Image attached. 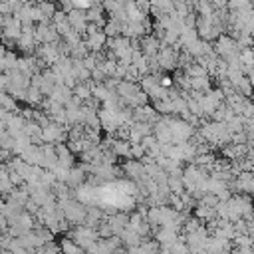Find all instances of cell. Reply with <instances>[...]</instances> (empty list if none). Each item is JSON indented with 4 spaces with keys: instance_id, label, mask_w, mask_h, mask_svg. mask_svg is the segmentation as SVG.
Here are the masks:
<instances>
[{
    "instance_id": "20",
    "label": "cell",
    "mask_w": 254,
    "mask_h": 254,
    "mask_svg": "<svg viewBox=\"0 0 254 254\" xmlns=\"http://www.w3.org/2000/svg\"><path fill=\"white\" fill-rule=\"evenodd\" d=\"M248 80H250V84H252V85H254V72H252V74H250V76H248Z\"/></svg>"
},
{
    "instance_id": "15",
    "label": "cell",
    "mask_w": 254,
    "mask_h": 254,
    "mask_svg": "<svg viewBox=\"0 0 254 254\" xmlns=\"http://www.w3.org/2000/svg\"><path fill=\"white\" fill-rule=\"evenodd\" d=\"M46 99V95L38 89V87H30L28 89V97H26V101L30 106H42V101Z\"/></svg>"
},
{
    "instance_id": "18",
    "label": "cell",
    "mask_w": 254,
    "mask_h": 254,
    "mask_svg": "<svg viewBox=\"0 0 254 254\" xmlns=\"http://www.w3.org/2000/svg\"><path fill=\"white\" fill-rule=\"evenodd\" d=\"M91 6H93V4H91V2H85V0H78V2H74V8H76V10H82V12H87Z\"/></svg>"
},
{
    "instance_id": "19",
    "label": "cell",
    "mask_w": 254,
    "mask_h": 254,
    "mask_svg": "<svg viewBox=\"0 0 254 254\" xmlns=\"http://www.w3.org/2000/svg\"><path fill=\"white\" fill-rule=\"evenodd\" d=\"M161 87L171 89V87H173V78H169V76H161Z\"/></svg>"
},
{
    "instance_id": "9",
    "label": "cell",
    "mask_w": 254,
    "mask_h": 254,
    "mask_svg": "<svg viewBox=\"0 0 254 254\" xmlns=\"http://www.w3.org/2000/svg\"><path fill=\"white\" fill-rule=\"evenodd\" d=\"M191 91H198V93H209L211 91V78H195L191 80Z\"/></svg>"
},
{
    "instance_id": "2",
    "label": "cell",
    "mask_w": 254,
    "mask_h": 254,
    "mask_svg": "<svg viewBox=\"0 0 254 254\" xmlns=\"http://www.w3.org/2000/svg\"><path fill=\"white\" fill-rule=\"evenodd\" d=\"M153 135L157 137V141L161 145H173V131H171L169 123H165L163 119L155 123V133Z\"/></svg>"
},
{
    "instance_id": "5",
    "label": "cell",
    "mask_w": 254,
    "mask_h": 254,
    "mask_svg": "<svg viewBox=\"0 0 254 254\" xmlns=\"http://www.w3.org/2000/svg\"><path fill=\"white\" fill-rule=\"evenodd\" d=\"M84 181H85V171L82 167H74L70 171V177H68V187L80 189V187H84Z\"/></svg>"
},
{
    "instance_id": "17",
    "label": "cell",
    "mask_w": 254,
    "mask_h": 254,
    "mask_svg": "<svg viewBox=\"0 0 254 254\" xmlns=\"http://www.w3.org/2000/svg\"><path fill=\"white\" fill-rule=\"evenodd\" d=\"M145 155H147V149L143 145H131V159L141 161Z\"/></svg>"
},
{
    "instance_id": "1",
    "label": "cell",
    "mask_w": 254,
    "mask_h": 254,
    "mask_svg": "<svg viewBox=\"0 0 254 254\" xmlns=\"http://www.w3.org/2000/svg\"><path fill=\"white\" fill-rule=\"evenodd\" d=\"M108 40H110V38L106 36L104 30H101V32H97L95 36H87V38H85V46L89 48L91 54H99L104 48H108Z\"/></svg>"
},
{
    "instance_id": "10",
    "label": "cell",
    "mask_w": 254,
    "mask_h": 254,
    "mask_svg": "<svg viewBox=\"0 0 254 254\" xmlns=\"http://www.w3.org/2000/svg\"><path fill=\"white\" fill-rule=\"evenodd\" d=\"M60 250H62V254H85V252L80 248V244H78L76 240H72V238H62Z\"/></svg>"
},
{
    "instance_id": "16",
    "label": "cell",
    "mask_w": 254,
    "mask_h": 254,
    "mask_svg": "<svg viewBox=\"0 0 254 254\" xmlns=\"http://www.w3.org/2000/svg\"><path fill=\"white\" fill-rule=\"evenodd\" d=\"M200 205H205V207H209V209H215V211H217V207L221 205V198H219L217 195H211V193H207L205 197H202Z\"/></svg>"
},
{
    "instance_id": "13",
    "label": "cell",
    "mask_w": 254,
    "mask_h": 254,
    "mask_svg": "<svg viewBox=\"0 0 254 254\" xmlns=\"http://www.w3.org/2000/svg\"><path fill=\"white\" fill-rule=\"evenodd\" d=\"M236 93H240L242 97H250L252 93H254V85L250 84V80H248V76H244L242 80H240V84L236 85Z\"/></svg>"
},
{
    "instance_id": "12",
    "label": "cell",
    "mask_w": 254,
    "mask_h": 254,
    "mask_svg": "<svg viewBox=\"0 0 254 254\" xmlns=\"http://www.w3.org/2000/svg\"><path fill=\"white\" fill-rule=\"evenodd\" d=\"M104 32H106L108 38H119L121 36V22H117L115 18H110V22L104 28Z\"/></svg>"
},
{
    "instance_id": "4",
    "label": "cell",
    "mask_w": 254,
    "mask_h": 254,
    "mask_svg": "<svg viewBox=\"0 0 254 254\" xmlns=\"http://www.w3.org/2000/svg\"><path fill=\"white\" fill-rule=\"evenodd\" d=\"M68 20H70V24H72V28H74V32H78V34H85V30H87V20H85V12H82V10H74V12H70L68 14Z\"/></svg>"
},
{
    "instance_id": "7",
    "label": "cell",
    "mask_w": 254,
    "mask_h": 254,
    "mask_svg": "<svg viewBox=\"0 0 254 254\" xmlns=\"http://www.w3.org/2000/svg\"><path fill=\"white\" fill-rule=\"evenodd\" d=\"M112 151H113V153H115L117 157H127V159H131V143H129V141L115 139V143H113Z\"/></svg>"
},
{
    "instance_id": "14",
    "label": "cell",
    "mask_w": 254,
    "mask_h": 254,
    "mask_svg": "<svg viewBox=\"0 0 254 254\" xmlns=\"http://www.w3.org/2000/svg\"><path fill=\"white\" fill-rule=\"evenodd\" d=\"M185 74H187L191 80H195V78H209L207 68H202L200 64H193V66H189V68L185 70Z\"/></svg>"
},
{
    "instance_id": "6",
    "label": "cell",
    "mask_w": 254,
    "mask_h": 254,
    "mask_svg": "<svg viewBox=\"0 0 254 254\" xmlns=\"http://www.w3.org/2000/svg\"><path fill=\"white\" fill-rule=\"evenodd\" d=\"M0 104H2V110H4V112L18 113V115H20V112H22V110H18V108H16V99H14L10 93H6V91L0 93Z\"/></svg>"
},
{
    "instance_id": "3",
    "label": "cell",
    "mask_w": 254,
    "mask_h": 254,
    "mask_svg": "<svg viewBox=\"0 0 254 254\" xmlns=\"http://www.w3.org/2000/svg\"><path fill=\"white\" fill-rule=\"evenodd\" d=\"M56 153H58V163H60V167H64V169H74V167H76V165H74V153L68 149V145H64V143L56 145Z\"/></svg>"
},
{
    "instance_id": "8",
    "label": "cell",
    "mask_w": 254,
    "mask_h": 254,
    "mask_svg": "<svg viewBox=\"0 0 254 254\" xmlns=\"http://www.w3.org/2000/svg\"><path fill=\"white\" fill-rule=\"evenodd\" d=\"M195 215H197V219L209 221V223H215V221H219V217H217V211H215V209H209V207H205V205H200V202H198V207L195 209Z\"/></svg>"
},
{
    "instance_id": "11",
    "label": "cell",
    "mask_w": 254,
    "mask_h": 254,
    "mask_svg": "<svg viewBox=\"0 0 254 254\" xmlns=\"http://www.w3.org/2000/svg\"><path fill=\"white\" fill-rule=\"evenodd\" d=\"M74 95L76 97H80L84 104L85 101H89L91 97H93V91H91V82L89 84H78V87L74 89Z\"/></svg>"
}]
</instances>
